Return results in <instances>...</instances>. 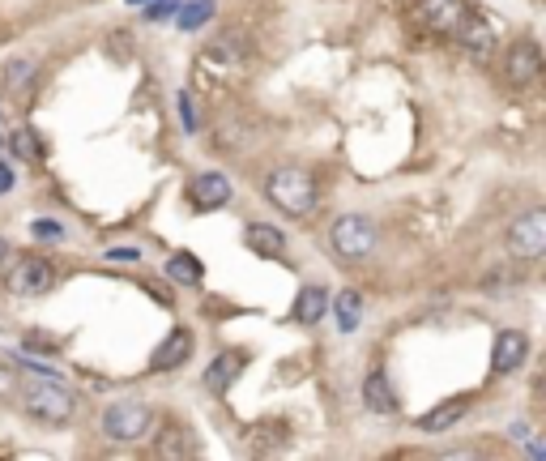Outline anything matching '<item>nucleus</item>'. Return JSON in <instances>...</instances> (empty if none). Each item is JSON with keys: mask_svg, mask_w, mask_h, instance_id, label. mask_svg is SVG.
Listing matches in <instances>:
<instances>
[{"mask_svg": "<svg viewBox=\"0 0 546 461\" xmlns=\"http://www.w3.org/2000/svg\"><path fill=\"white\" fill-rule=\"evenodd\" d=\"M265 201L286 218H308L320 205V184L303 167H278L265 176Z\"/></svg>", "mask_w": 546, "mask_h": 461, "instance_id": "nucleus-1", "label": "nucleus"}, {"mask_svg": "<svg viewBox=\"0 0 546 461\" xmlns=\"http://www.w3.org/2000/svg\"><path fill=\"white\" fill-rule=\"evenodd\" d=\"M18 397H22V410L30 419H39L47 427H64V423H73L77 419V393L73 389H64L56 385L52 376H43V380H26V385H18Z\"/></svg>", "mask_w": 546, "mask_h": 461, "instance_id": "nucleus-2", "label": "nucleus"}, {"mask_svg": "<svg viewBox=\"0 0 546 461\" xmlns=\"http://www.w3.org/2000/svg\"><path fill=\"white\" fill-rule=\"evenodd\" d=\"M150 427H154V410L141 397H120V402L103 410V436L111 444H137L150 436Z\"/></svg>", "mask_w": 546, "mask_h": 461, "instance_id": "nucleus-3", "label": "nucleus"}, {"mask_svg": "<svg viewBox=\"0 0 546 461\" xmlns=\"http://www.w3.org/2000/svg\"><path fill=\"white\" fill-rule=\"evenodd\" d=\"M376 222L367 218V214H342V218H333V227H329V248H333V257H342V261H367L376 252Z\"/></svg>", "mask_w": 546, "mask_h": 461, "instance_id": "nucleus-4", "label": "nucleus"}, {"mask_svg": "<svg viewBox=\"0 0 546 461\" xmlns=\"http://www.w3.org/2000/svg\"><path fill=\"white\" fill-rule=\"evenodd\" d=\"M9 261V257H5ZM56 282V269L47 257H35V252H26V257H13L5 265V291L18 295V299H35L43 291H52Z\"/></svg>", "mask_w": 546, "mask_h": 461, "instance_id": "nucleus-5", "label": "nucleus"}, {"mask_svg": "<svg viewBox=\"0 0 546 461\" xmlns=\"http://www.w3.org/2000/svg\"><path fill=\"white\" fill-rule=\"evenodd\" d=\"M504 244H508L512 257L525 261V265L542 261V252H546V210H525L521 218H512Z\"/></svg>", "mask_w": 546, "mask_h": 461, "instance_id": "nucleus-6", "label": "nucleus"}, {"mask_svg": "<svg viewBox=\"0 0 546 461\" xmlns=\"http://www.w3.org/2000/svg\"><path fill=\"white\" fill-rule=\"evenodd\" d=\"M525 359H529V338L521 329H500V333H495V351H491V372L495 376L521 372Z\"/></svg>", "mask_w": 546, "mask_h": 461, "instance_id": "nucleus-7", "label": "nucleus"}, {"mask_svg": "<svg viewBox=\"0 0 546 461\" xmlns=\"http://www.w3.org/2000/svg\"><path fill=\"white\" fill-rule=\"evenodd\" d=\"M538 73H542V52H538V43H529V39H517L504 52V77L512 86H529V82H538Z\"/></svg>", "mask_w": 546, "mask_h": 461, "instance_id": "nucleus-8", "label": "nucleus"}, {"mask_svg": "<svg viewBox=\"0 0 546 461\" xmlns=\"http://www.w3.org/2000/svg\"><path fill=\"white\" fill-rule=\"evenodd\" d=\"M453 39H457L470 56H478V60L495 56V30H491L487 18H478V13H465V18L453 26Z\"/></svg>", "mask_w": 546, "mask_h": 461, "instance_id": "nucleus-9", "label": "nucleus"}, {"mask_svg": "<svg viewBox=\"0 0 546 461\" xmlns=\"http://www.w3.org/2000/svg\"><path fill=\"white\" fill-rule=\"evenodd\" d=\"M465 0H414V18H419L427 30H444L453 35V26L465 18Z\"/></svg>", "mask_w": 546, "mask_h": 461, "instance_id": "nucleus-10", "label": "nucleus"}, {"mask_svg": "<svg viewBox=\"0 0 546 461\" xmlns=\"http://www.w3.org/2000/svg\"><path fill=\"white\" fill-rule=\"evenodd\" d=\"M192 359V333L188 329H175L171 338L158 346V351L150 355V372H171V368H184V363Z\"/></svg>", "mask_w": 546, "mask_h": 461, "instance_id": "nucleus-11", "label": "nucleus"}, {"mask_svg": "<svg viewBox=\"0 0 546 461\" xmlns=\"http://www.w3.org/2000/svg\"><path fill=\"white\" fill-rule=\"evenodd\" d=\"M244 372V355L239 351H222L210 368H205V389H210L214 397H227V389H231V380Z\"/></svg>", "mask_w": 546, "mask_h": 461, "instance_id": "nucleus-12", "label": "nucleus"}, {"mask_svg": "<svg viewBox=\"0 0 546 461\" xmlns=\"http://www.w3.org/2000/svg\"><path fill=\"white\" fill-rule=\"evenodd\" d=\"M363 402H367V410H376V415H397V393H393L389 372H372L363 380Z\"/></svg>", "mask_w": 546, "mask_h": 461, "instance_id": "nucleus-13", "label": "nucleus"}, {"mask_svg": "<svg viewBox=\"0 0 546 461\" xmlns=\"http://www.w3.org/2000/svg\"><path fill=\"white\" fill-rule=\"evenodd\" d=\"M192 197H197L201 210H222V205L231 201V180L218 176V171H205V176H197V184H192Z\"/></svg>", "mask_w": 546, "mask_h": 461, "instance_id": "nucleus-14", "label": "nucleus"}, {"mask_svg": "<svg viewBox=\"0 0 546 461\" xmlns=\"http://www.w3.org/2000/svg\"><path fill=\"white\" fill-rule=\"evenodd\" d=\"M244 240H248L252 252H261V257H282V252H286L282 231H278V227H269V222H252Z\"/></svg>", "mask_w": 546, "mask_h": 461, "instance_id": "nucleus-15", "label": "nucleus"}, {"mask_svg": "<svg viewBox=\"0 0 546 461\" xmlns=\"http://www.w3.org/2000/svg\"><path fill=\"white\" fill-rule=\"evenodd\" d=\"M325 308H329V291H325V286H303L299 299H295V321L316 325L320 316H325Z\"/></svg>", "mask_w": 546, "mask_h": 461, "instance_id": "nucleus-16", "label": "nucleus"}, {"mask_svg": "<svg viewBox=\"0 0 546 461\" xmlns=\"http://www.w3.org/2000/svg\"><path fill=\"white\" fill-rule=\"evenodd\" d=\"M167 278L180 282V286H201L205 265L192 257V252H171V257H167Z\"/></svg>", "mask_w": 546, "mask_h": 461, "instance_id": "nucleus-17", "label": "nucleus"}, {"mask_svg": "<svg viewBox=\"0 0 546 461\" xmlns=\"http://www.w3.org/2000/svg\"><path fill=\"white\" fill-rule=\"evenodd\" d=\"M465 410H470V402H465V397H457V402H448V406L427 410V415L419 419V427H423V432H448L453 423L465 419Z\"/></svg>", "mask_w": 546, "mask_h": 461, "instance_id": "nucleus-18", "label": "nucleus"}, {"mask_svg": "<svg viewBox=\"0 0 546 461\" xmlns=\"http://www.w3.org/2000/svg\"><path fill=\"white\" fill-rule=\"evenodd\" d=\"M30 86H35V60H9L5 69V94H13V99H26Z\"/></svg>", "mask_w": 546, "mask_h": 461, "instance_id": "nucleus-19", "label": "nucleus"}, {"mask_svg": "<svg viewBox=\"0 0 546 461\" xmlns=\"http://www.w3.org/2000/svg\"><path fill=\"white\" fill-rule=\"evenodd\" d=\"M333 312H337V329L350 333V329L359 325V316H363V299H359L355 291H346V295L333 299Z\"/></svg>", "mask_w": 546, "mask_h": 461, "instance_id": "nucleus-20", "label": "nucleus"}, {"mask_svg": "<svg viewBox=\"0 0 546 461\" xmlns=\"http://www.w3.org/2000/svg\"><path fill=\"white\" fill-rule=\"evenodd\" d=\"M154 453L158 457H188L192 453V444L184 440V432H180V427H163V432H158V440H154Z\"/></svg>", "mask_w": 546, "mask_h": 461, "instance_id": "nucleus-21", "label": "nucleus"}, {"mask_svg": "<svg viewBox=\"0 0 546 461\" xmlns=\"http://www.w3.org/2000/svg\"><path fill=\"white\" fill-rule=\"evenodd\" d=\"M210 13H214V0H192L180 13V30H197L201 22H210Z\"/></svg>", "mask_w": 546, "mask_h": 461, "instance_id": "nucleus-22", "label": "nucleus"}, {"mask_svg": "<svg viewBox=\"0 0 546 461\" xmlns=\"http://www.w3.org/2000/svg\"><path fill=\"white\" fill-rule=\"evenodd\" d=\"M30 231H35V240H43V244L64 240V227H60L56 218H35V222H30Z\"/></svg>", "mask_w": 546, "mask_h": 461, "instance_id": "nucleus-23", "label": "nucleus"}, {"mask_svg": "<svg viewBox=\"0 0 546 461\" xmlns=\"http://www.w3.org/2000/svg\"><path fill=\"white\" fill-rule=\"evenodd\" d=\"M180 116H184V133H197L201 124H197V111H192V94L184 90L180 94Z\"/></svg>", "mask_w": 546, "mask_h": 461, "instance_id": "nucleus-24", "label": "nucleus"}, {"mask_svg": "<svg viewBox=\"0 0 546 461\" xmlns=\"http://www.w3.org/2000/svg\"><path fill=\"white\" fill-rule=\"evenodd\" d=\"M13 150H18L22 158H35V154H39V146H35V141H30V133H26V129H18V137H13Z\"/></svg>", "mask_w": 546, "mask_h": 461, "instance_id": "nucleus-25", "label": "nucleus"}, {"mask_svg": "<svg viewBox=\"0 0 546 461\" xmlns=\"http://www.w3.org/2000/svg\"><path fill=\"white\" fill-rule=\"evenodd\" d=\"M175 9H180V0H158V5H150V18H171Z\"/></svg>", "mask_w": 546, "mask_h": 461, "instance_id": "nucleus-26", "label": "nucleus"}, {"mask_svg": "<svg viewBox=\"0 0 546 461\" xmlns=\"http://www.w3.org/2000/svg\"><path fill=\"white\" fill-rule=\"evenodd\" d=\"M9 393H18V376L9 368H0V397H9Z\"/></svg>", "mask_w": 546, "mask_h": 461, "instance_id": "nucleus-27", "label": "nucleus"}, {"mask_svg": "<svg viewBox=\"0 0 546 461\" xmlns=\"http://www.w3.org/2000/svg\"><path fill=\"white\" fill-rule=\"evenodd\" d=\"M111 261H141V248H111Z\"/></svg>", "mask_w": 546, "mask_h": 461, "instance_id": "nucleus-28", "label": "nucleus"}, {"mask_svg": "<svg viewBox=\"0 0 546 461\" xmlns=\"http://www.w3.org/2000/svg\"><path fill=\"white\" fill-rule=\"evenodd\" d=\"M9 184H13V176H9V167H5V163H0V193H5V188H9Z\"/></svg>", "mask_w": 546, "mask_h": 461, "instance_id": "nucleus-29", "label": "nucleus"}, {"mask_svg": "<svg viewBox=\"0 0 546 461\" xmlns=\"http://www.w3.org/2000/svg\"><path fill=\"white\" fill-rule=\"evenodd\" d=\"M5 257H9V244H5V240H0V265H5Z\"/></svg>", "mask_w": 546, "mask_h": 461, "instance_id": "nucleus-30", "label": "nucleus"}, {"mask_svg": "<svg viewBox=\"0 0 546 461\" xmlns=\"http://www.w3.org/2000/svg\"><path fill=\"white\" fill-rule=\"evenodd\" d=\"M128 5H146V0H128Z\"/></svg>", "mask_w": 546, "mask_h": 461, "instance_id": "nucleus-31", "label": "nucleus"}]
</instances>
